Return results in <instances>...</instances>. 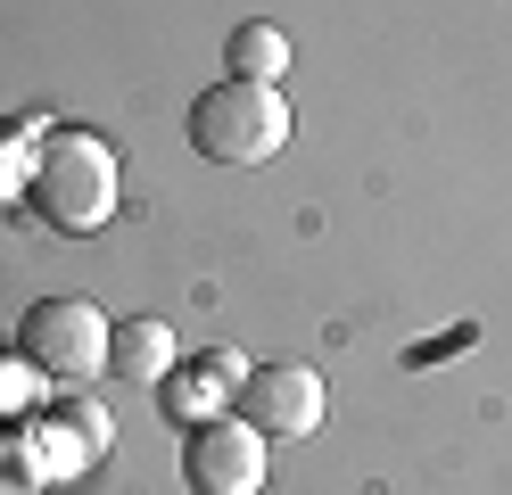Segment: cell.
Here are the masks:
<instances>
[{
    "label": "cell",
    "instance_id": "obj_1",
    "mask_svg": "<svg viewBox=\"0 0 512 495\" xmlns=\"http://www.w3.org/2000/svg\"><path fill=\"white\" fill-rule=\"evenodd\" d=\"M116 149L100 141V132H75V124H58V132H42V149H34V165H25V198H34V215L50 223V231H100L108 215H116Z\"/></svg>",
    "mask_w": 512,
    "mask_h": 495
},
{
    "label": "cell",
    "instance_id": "obj_2",
    "mask_svg": "<svg viewBox=\"0 0 512 495\" xmlns=\"http://www.w3.org/2000/svg\"><path fill=\"white\" fill-rule=\"evenodd\" d=\"M190 149L215 165H273L290 149V108H281L273 83H215L190 99Z\"/></svg>",
    "mask_w": 512,
    "mask_h": 495
},
{
    "label": "cell",
    "instance_id": "obj_3",
    "mask_svg": "<svg viewBox=\"0 0 512 495\" xmlns=\"http://www.w3.org/2000/svg\"><path fill=\"white\" fill-rule=\"evenodd\" d=\"M108 314L91 306V297H42L34 314H25L17 330V347L25 363H34L42 380H91V372H108Z\"/></svg>",
    "mask_w": 512,
    "mask_h": 495
},
{
    "label": "cell",
    "instance_id": "obj_4",
    "mask_svg": "<svg viewBox=\"0 0 512 495\" xmlns=\"http://www.w3.org/2000/svg\"><path fill=\"white\" fill-rule=\"evenodd\" d=\"M323 372H306V363H256L240 380V421L256 429L265 446H298L323 429Z\"/></svg>",
    "mask_w": 512,
    "mask_h": 495
},
{
    "label": "cell",
    "instance_id": "obj_5",
    "mask_svg": "<svg viewBox=\"0 0 512 495\" xmlns=\"http://www.w3.org/2000/svg\"><path fill=\"white\" fill-rule=\"evenodd\" d=\"M190 495H256L265 487V438L248 421H199L182 446Z\"/></svg>",
    "mask_w": 512,
    "mask_h": 495
},
{
    "label": "cell",
    "instance_id": "obj_6",
    "mask_svg": "<svg viewBox=\"0 0 512 495\" xmlns=\"http://www.w3.org/2000/svg\"><path fill=\"white\" fill-rule=\"evenodd\" d=\"M199 372H207V380H190V372H182V380H174V372L157 380V405H166V421H174V429H199V421H215V388H240V380H248V363L215 347V355L199 363Z\"/></svg>",
    "mask_w": 512,
    "mask_h": 495
},
{
    "label": "cell",
    "instance_id": "obj_7",
    "mask_svg": "<svg viewBox=\"0 0 512 495\" xmlns=\"http://www.w3.org/2000/svg\"><path fill=\"white\" fill-rule=\"evenodd\" d=\"M108 363H116V380H141V388H157V380L174 372V330L157 322V314H133V322H124L116 339H108Z\"/></svg>",
    "mask_w": 512,
    "mask_h": 495
},
{
    "label": "cell",
    "instance_id": "obj_8",
    "mask_svg": "<svg viewBox=\"0 0 512 495\" xmlns=\"http://www.w3.org/2000/svg\"><path fill=\"white\" fill-rule=\"evenodd\" d=\"M223 58H232V75H240V83H281V66H290V33L248 17V25H232Z\"/></svg>",
    "mask_w": 512,
    "mask_h": 495
},
{
    "label": "cell",
    "instance_id": "obj_9",
    "mask_svg": "<svg viewBox=\"0 0 512 495\" xmlns=\"http://www.w3.org/2000/svg\"><path fill=\"white\" fill-rule=\"evenodd\" d=\"M0 495H34V479H9V471H0Z\"/></svg>",
    "mask_w": 512,
    "mask_h": 495
}]
</instances>
